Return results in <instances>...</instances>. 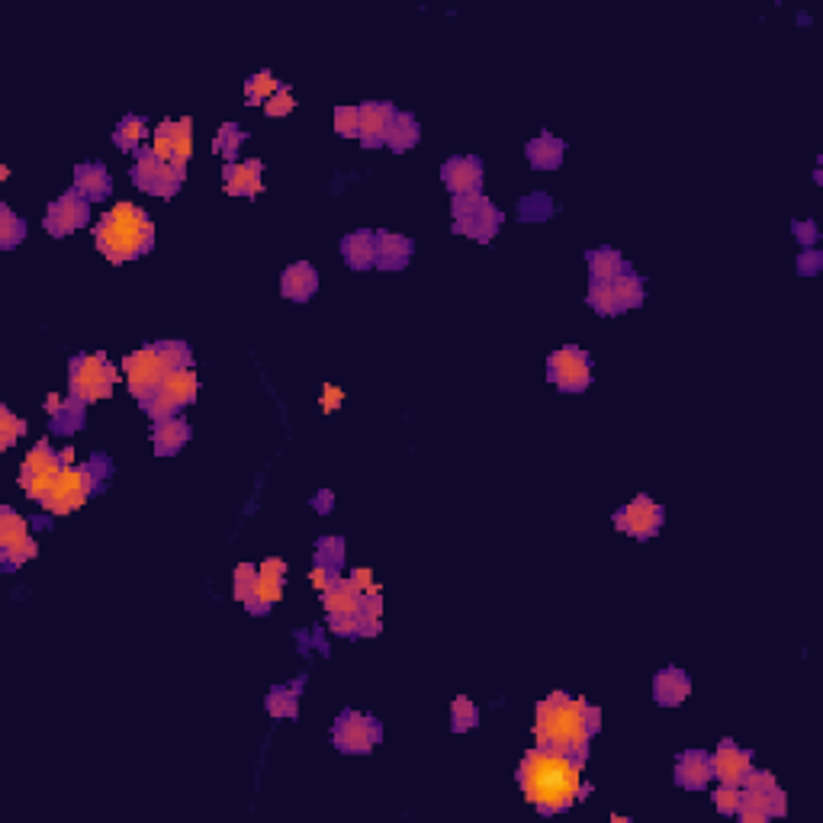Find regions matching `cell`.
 I'll return each mask as SVG.
<instances>
[{"mask_svg":"<svg viewBox=\"0 0 823 823\" xmlns=\"http://www.w3.org/2000/svg\"><path fill=\"white\" fill-rule=\"evenodd\" d=\"M582 769H586V759L582 756H570L563 750H553V746L537 743L534 750L521 756V766H518L521 795L544 817L563 814L592 791L582 782Z\"/></svg>","mask_w":823,"mask_h":823,"instance_id":"obj_1","label":"cell"},{"mask_svg":"<svg viewBox=\"0 0 823 823\" xmlns=\"http://www.w3.org/2000/svg\"><path fill=\"white\" fill-rule=\"evenodd\" d=\"M534 737L541 746L589 759V743L595 737V730L589 727V701L566 692L547 695L534 708Z\"/></svg>","mask_w":823,"mask_h":823,"instance_id":"obj_2","label":"cell"},{"mask_svg":"<svg viewBox=\"0 0 823 823\" xmlns=\"http://www.w3.org/2000/svg\"><path fill=\"white\" fill-rule=\"evenodd\" d=\"M94 245L113 264H126L142 258L155 245V222L145 209L132 203H116L110 213H103L94 232Z\"/></svg>","mask_w":823,"mask_h":823,"instance_id":"obj_3","label":"cell"},{"mask_svg":"<svg viewBox=\"0 0 823 823\" xmlns=\"http://www.w3.org/2000/svg\"><path fill=\"white\" fill-rule=\"evenodd\" d=\"M190 364H193L190 344H184V341H155V344H145V348L132 351L126 357L123 377H126L129 393L142 402L164 377H168V373H174L177 367H190Z\"/></svg>","mask_w":823,"mask_h":823,"instance_id":"obj_4","label":"cell"},{"mask_svg":"<svg viewBox=\"0 0 823 823\" xmlns=\"http://www.w3.org/2000/svg\"><path fill=\"white\" fill-rule=\"evenodd\" d=\"M110 476V460L107 457H91L87 463H74V467H65L58 473V480L49 492V499L42 502L49 515H71L94 496V492L103 486V480Z\"/></svg>","mask_w":823,"mask_h":823,"instance_id":"obj_5","label":"cell"},{"mask_svg":"<svg viewBox=\"0 0 823 823\" xmlns=\"http://www.w3.org/2000/svg\"><path fill=\"white\" fill-rule=\"evenodd\" d=\"M197 393H200V380H197V373H193V364H190V367H177L174 373H168V377H164L152 393L139 402V406L148 418H152V422H158V418L181 415V409L197 402Z\"/></svg>","mask_w":823,"mask_h":823,"instance_id":"obj_6","label":"cell"},{"mask_svg":"<svg viewBox=\"0 0 823 823\" xmlns=\"http://www.w3.org/2000/svg\"><path fill=\"white\" fill-rule=\"evenodd\" d=\"M116 386V367L107 361V354H78L68 361V396L81 402L107 399Z\"/></svg>","mask_w":823,"mask_h":823,"instance_id":"obj_7","label":"cell"},{"mask_svg":"<svg viewBox=\"0 0 823 823\" xmlns=\"http://www.w3.org/2000/svg\"><path fill=\"white\" fill-rule=\"evenodd\" d=\"M502 209L483 193L476 197H454V232L467 235L473 242H492L502 229Z\"/></svg>","mask_w":823,"mask_h":823,"instance_id":"obj_8","label":"cell"},{"mask_svg":"<svg viewBox=\"0 0 823 823\" xmlns=\"http://www.w3.org/2000/svg\"><path fill=\"white\" fill-rule=\"evenodd\" d=\"M380 740H383V727H380L377 717H370L364 711H354V708H344L335 717L332 746L338 753L367 756V753H373V746H377Z\"/></svg>","mask_w":823,"mask_h":823,"instance_id":"obj_9","label":"cell"},{"mask_svg":"<svg viewBox=\"0 0 823 823\" xmlns=\"http://www.w3.org/2000/svg\"><path fill=\"white\" fill-rule=\"evenodd\" d=\"M62 470H65L62 454H58L49 441H39L33 451L26 454L23 467H20V486L26 489L29 499L42 505L49 499V492H52V486H55L58 473Z\"/></svg>","mask_w":823,"mask_h":823,"instance_id":"obj_10","label":"cell"},{"mask_svg":"<svg viewBox=\"0 0 823 823\" xmlns=\"http://www.w3.org/2000/svg\"><path fill=\"white\" fill-rule=\"evenodd\" d=\"M132 181H136L139 190L152 193V197H161V200H171L177 190L184 187L187 181V171L174 168V164L161 161L152 148H142L132 161Z\"/></svg>","mask_w":823,"mask_h":823,"instance_id":"obj_11","label":"cell"},{"mask_svg":"<svg viewBox=\"0 0 823 823\" xmlns=\"http://www.w3.org/2000/svg\"><path fill=\"white\" fill-rule=\"evenodd\" d=\"M547 380L560 393H586L592 386V354L582 351L579 344H566V348L553 351L547 357Z\"/></svg>","mask_w":823,"mask_h":823,"instance_id":"obj_12","label":"cell"},{"mask_svg":"<svg viewBox=\"0 0 823 823\" xmlns=\"http://www.w3.org/2000/svg\"><path fill=\"white\" fill-rule=\"evenodd\" d=\"M39 553V544L33 541V534H29L26 521L13 512L10 505L0 508V563H4V570L13 573L26 566L29 560H36Z\"/></svg>","mask_w":823,"mask_h":823,"instance_id":"obj_13","label":"cell"},{"mask_svg":"<svg viewBox=\"0 0 823 823\" xmlns=\"http://www.w3.org/2000/svg\"><path fill=\"white\" fill-rule=\"evenodd\" d=\"M663 521H666V508L650 496H634L615 512V528L627 537H634V541H650V537H656Z\"/></svg>","mask_w":823,"mask_h":823,"instance_id":"obj_14","label":"cell"},{"mask_svg":"<svg viewBox=\"0 0 823 823\" xmlns=\"http://www.w3.org/2000/svg\"><path fill=\"white\" fill-rule=\"evenodd\" d=\"M87 222H91V203H87L78 190H68L62 193L55 203H49V213H46V232L52 238H68L71 232L84 229Z\"/></svg>","mask_w":823,"mask_h":823,"instance_id":"obj_15","label":"cell"},{"mask_svg":"<svg viewBox=\"0 0 823 823\" xmlns=\"http://www.w3.org/2000/svg\"><path fill=\"white\" fill-rule=\"evenodd\" d=\"M283 586H287V560L280 557H267L258 566V589L248 598V611L251 615H267L280 598H283Z\"/></svg>","mask_w":823,"mask_h":823,"instance_id":"obj_16","label":"cell"},{"mask_svg":"<svg viewBox=\"0 0 823 823\" xmlns=\"http://www.w3.org/2000/svg\"><path fill=\"white\" fill-rule=\"evenodd\" d=\"M441 181L454 197H476L483 190V161L470 155L447 158L441 164Z\"/></svg>","mask_w":823,"mask_h":823,"instance_id":"obj_17","label":"cell"},{"mask_svg":"<svg viewBox=\"0 0 823 823\" xmlns=\"http://www.w3.org/2000/svg\"><path fill=\"white\" fill-rule=\"evenodd\" d=\"M711 769L714 778H721V785H743V778L753 769V753L743 750L733 740H721L717 750L711 753Z\"/></svg>","mask_w":823,"mask_h":823,"instance_id":"obj_18","label":"cell"},{"mask_svg":"<svg viewBox=\"0 0 823 823\" xmlns=\"http://www.w3.org/2000/svg\"><path fill=\"white\" fill-rule=\"evenodd\" d=\"M261 174H264V161L248 158V161H232L222 168V187H226L229 197H258L261 193Z\"/></svg>","mask_w":823,"mask_h":823,"instance_id":"obj_19","label":"cell"},{"mask_svg":"<svg viewBox=\"0 0 823 823\" xmlns=\"http://www.w3.org/2000/svg\"><path fill=\"white\" fill-rule=\"evenodd\" d=\"M46 412H49V425L55 435H74V431H81L87 422V402L74 399V396L52 393L46 399Z\"/></svg>","mask_w":823,"mask_h":823,"instance_id":"obj_20","label":"cell"},{"mask_svg":"<svg viewBox=\"0 0 823 823\" xmlns=\"http://www.w3.org/2000/svg\"><path fill=\"white\" fill-rule=\"evenodd\" d=\"M319 293V271L309 261H296L280 274V296L290 303H309Z\"/></svg>","mask_w":823,"mask_h":823,"instance_id":"obj_21","label":"cell"},{"mask_svg":"<svg viewBox=\"0 0 823 823\" xmlns=\"http://www.w3.org/2000/svg\"><path fill=\"white\" fill-rule=\"evenodd\" d=\"M393 116H396L393 103H383V100L361 103V145L364 148L386 145V132H389V123H393Z\"/></svg>","mask_w":823,"mask_h":823,"instance_id":"obj_22","label":"cell"},{"mask_svg":"<svg viewBox=\"0 0 823 823\" xmlns=\"http://www.w3.org/2000/svg\"><path fill=\"white\" fill-rule=\"evenodd\" d=\"M711 778H714L711 753H705V750H685V753L676 759V785H679V788H685V791H701V788H708Z\"/></svg>","mask_w":823,"mask_h":823,"instance_id":"obj_23","label":"cell"},{"mask_svg":"<svg viewBox=\"0 0 823 823\" xmlns=\"http://www.w3.org/2000/svg\"><path fill=\"white\" fill-rule=\"evenodd\" d=\"M190 441V422L184 415H171V418H158L152 425V447L161 457H174L181 454V447H187Z\"/></svg>","mask_w":823,"mask_h":823,"instance_id":"obj_24","label":"cell"},{"mask_svg":"<svg viewBox=\"0 0 823 823\" xmlns=\"http://www.w3.org/2000/svg\"><path fill=\"white\" fill-rule=\"evenodd\" d=\"M341 258L351 271H370L377 267V232L357 229L341 238Z\"/></svg>","mask_w":823,"mask_h":823,"instance_id":"obj_25","label":"cell"},{"mask_svg":"<svg viewBox=\"0 0 823 823\" xmlns=\"http://www.w3.org/2000/svg\"><path fill=\"white\" fill-rule=\"evenodd\" d=\"M688 695H692V679L679 666L660 669L653 676V698L660 708H679Z\"/></svg>","mask_w":823,"mask_h":823,"instance_id":"obj_26","label":"cell"},{"mask_svg":"<svg viewBox=\"0 0 823 823\" xmlns=\"http://www.w3.org/2000/svg\"><path fill=\"white\" fill-rule=\"evenodd\" d=\"M74 190L81 193L87 203H100L107 200L113 193V181H110V171L103 168L97 161H84L74 168Z\"/></svg>","mask_w":823,"mask_h":823,"instance_id":"obj_27","label":"cell"},{"mask_svg":"<svg viewBox=\"0 0 823 823\" xmlns=\"http://www.w3.org/2000/svg\"><path fill=\"white\" fill-rule=\"evenodd\" d=\"M364 602V592L354 586L351 579H335L332 586L322 589V608L328 618H341V615H357Z\"/></svg>","mask_w":823,"mask_h":823,"instance_id":"obj_28","label":"cell"},{"mask_svg":"<svg viewBox=\"0 0 823 823\" xmlns=\"http://www.w3.org/2000/svg\"><path fill=\"white\" fill-rule=\"evenodd\" d=\"M415 254L412 238L396 232H377V267L380 271H402Z\"/></svg>","mask_w":823,"mask_h":823,"instance_id":"obj_29","label":"cell"},{"mask_svg":"<svg viewBox=\"0 0 823 823\" xmlns=\"http://www.w3.org/2000/svg\"><path fill=\"white\" fill-rule=\"evenodd\" d=\"M525 155H528V164L534 171H557L566 158V142L550 136V132H541V136L528 142Z\"/></svg>","mask_w":823,"mask_h":823,"instance_id":"obj_30","label":"cell"},{"mask_svg":"<svg viewBox=\"0 0 823 823\" xmlns=\"http://www.w3.org/2000/svg\"><path fill=\"white\" fill-rule=\"evenodd\" d=\"M586 258H589V280L592 283H611L624 271H631V264L624 261V254L618 248H608V245L589 251Z\"/></svg>","mask_w":823,"mask_h":823,"instance_id":"obj_31","label":"cell"},{"mask_svg":"<svg viewBox=\"0 0 823 823\" xmlns=\"http://www.w3.org/2000/svg\"><path fill=\"white\" fill-rule=\"evenodd\" d=\"M303 685H306V679L274 685L271 692H267V714H271L274 721H293L299 714V692H303Z\"/></svg>","mask_w":823,"mask_h":823,"instance_id":"obj_32","label":"cell"},{"mask_svg":"<svg viewBox=\"0 0 823 823\" xmlns=\"http://www.w3.org/2000/svg\"><path fill=\"white\" fill-rule=\"evenodd\" d=\"M148 136H152V129H148L145 116H123L113 129V145L126 155H139Z\"/></svg>","mask_w":823,"mask_h":823,"instance_id":"obj_33","label":"cell"},{"mask_svg":"<svg viewBox=\"0 0 823 823\" xmlns=\"http://www.w3.org/2000/svg\"><path fill=\"white\" fill-rule=\"evenodd\" d=\"M422 142V126H418V119L412 113H402L396 110L393 123H389V132H386V145L393 148V152H409Z\"/></svg>","mask_w":823,"mask_h":823,"instance_id":"obj_34","label":"cell"},{"mask_svg":"<svg viewBox=\"0 0 823 823\" xmlns=\"http://www.w3.org/2000/svg\"><path fill=\"white\" fill-rule=\"evenodd\" d=\"M611 293H615V316H621V312H631L634 306H640L643 299H647L643 277H637L634 271H624L618 280H611Z\"/></svg>","mask_w":823,"mask_h":823,"instance_id":"obj_35","label":"cell"},{"mask_svg":"<svg viewBox=\"0 0 823 823\" xmlns=\"http://www.w3.org/2000/svg\"><path fill=\"white\" fill-rule=\"evenodd\" d=\"M344 560H348V547H344V537H322L312 553V566H322L332 576H341Z\"/></svg>","mask_w":823,"mask_h":823,"instance_id":"obj_36","label":"cell"},{"mask_svg":"<svg viewBox=\"0 0 823 823\" xmlns=\"http://www.w3.org/2000/svg\"><path fill=\"white\" fill-rule=\"evenodd\" d=\"M553 213H557V203H553L550 193H528V197H521L518 203V219L521 222H547Z\"/></svg>","mask_w":823,"mask_h":823,"instance_id":"obj_37","label":"cell"},{"mask_svg":"<svg viewBox=\"0 0 823 823\" xmlns=\"http://www.w3.org/2000/svg\"><path fill=\"white\" fill-rule=\"evenodd\" d=\"M737 817H740L743 823H766V820L772 817V811H769V791L762 795V791L743 788L740 807H737Z\"/></svg>","mask_w":823,"mask_h":823,"instance_id":"obj_38","label":"cell"},{"mask_svg":"<svg viewBox=\"0 0 823 823\" xmlns=\"http://www.w3.org/2000/svg\"><path fill=\"white\" fill-rule=\"evenodd\" d=\"M26 219H20L7 203H0V248L13 251L26 238Z\"/></svg>","mask_w":823,"mask_h":823,"instance_id":"obj_39","label":"cell"},{"mask_svg":"<svg viewBox=\"0 0 823 823\" xmlns=\"http://www.w3.org/2000/svg\"><path fill=\"white\" fill-rule=\"evenodd\" d=\"M280 87H283V84L274 78L271 71H258V74H251L248 84H245V100L251 103V107H258V103L264 107V103L271 100V97L280 91Z\"/></svg>","mask_w":823,"mask_h":823,"instance_id":"obj_40","label":"cell"},{"mask_svg":"<svg viewBox=\"0 0 823 823\" xmlns=\"http://www.w3.org/2000/svg\"><path fill=\"white\" fill-rule=\"evenodd\" d=\"M193 158V119H174V164L181 171H187V164Z\"/></svg>","mask_w":823,"mask_h":823,"instance_id":"obj_41","label":"cell"},{"mask_svg":"<svg viewBox=\"0 0 823 823\" xmlns=\"http://www.w3.org/2000/svg\"><path fill=\"white\" fill-rule=\"evenodd\" d=\"M245 139H248V132H245V129H238L235 123H226V126L219 129V136H216L213 148H216V152H219L222 158H226V164H232V161H238V155H242Z\"/></svg>","mask_w":823,"mask_h":823,"instance_id":"obj_42","label":"cell"},{"mask_svg":"<svg viewBox=\"0 0 823 823\" xmlns=\"http://www.w3.org/2000/svg\"><path fill=\"white\" fill-rule=\"evenodd\" d=\"M476 724H480V708H476V701L457 695V698L451 701V730H454V733H467V730H473Z\"/></svg>","mask_w":823,"mask_h":823,"instance_id":"obj_43","label":"cell"},{"mask_svg":"<svg viewBox=\"0 0 823 823\" xmlns=\"http://www.w3.org/2000/svg\"><path fill=\"white\" fill-rule=\"evenodd\" d=\"M23 435H26V422H23V418L17 412H10L7 406L0 409V451H10V447L17 444Z\"/></svg>","mask_w":823,"mask_h":823,"instance_id":"obj_44","label":"cell"},{"mask_svg":"<svg viewBox=\"0 0 823 823\" xmlns=\"http://www.w3.org/2000/svg\"><path fill=\"white\" fill-rule=\"evenodd\" d=\"M232 589H235V598L242 605H248V598L254 595V589H258V566L254 563H242L235 570V579H232Z\"/></svg>","mask_w":823,"mask_h":823,"instance_id":"obj_45","label":"cell"},{"mask_svg":"<svg viewBox=\"0 0 823 823\" xmlns=\"http://www.w3.org/2000/svg\"><path fill=\"white\" fill-rule=\"evenodd\" d=\"M335 132L341 139H361V107H338Z\"/></svg>","mask_w":823,"mask_h":823,"instance_id":"obj_46","label":"cell"},{"mask_svg":"<svg viewBox=\"0 0 823 823\" xmlns=\"http://www.w3.org/2000/svg\"><path fill=\"white\" fill-rule=\"evenodd\" d=\"M586 303L598 316H615V293H611V283H589Z\"/></svg>","mask_w":823,"mask_h":823,"instance_id":"obj_47","label":"cell"},{"mask_svg":"<svg viewBox=\"0 0 823 823\" xmlns=\"http://www.w3.org/2000/svg\"><path fill=\"white\" fill-rule=\"evenodd\" d=\"M740 795H743V788H740V785H721V788L714 791V807H717V811H721L724 817H737Z\"/></svg>","mask_w":823,"mask_h":823,"instance_id":"obj_48","label":"cell"},{"mask_svg":"<svg viewBox=\"0 0 823 823\" xmlns=\"http://www.w3.org/2000/svg\"><path fill=\"white\" fill-rule=\"evenodd\" d=\"M296 110V97L290 87H280V91L264 103V113L271 119H280V116H290Z\"/></svg>","mask_w":823,"mask_h":823,"instance_id":"obj_49","label":"cell"},{"mask_svg":"<svg viewBox=\"0 0 823 823\" xmlns=\"http://www.w3.org/2000/svg\"><path fill=\"white\" fill-rule=\"evenodd\" d=\"M740 788L762 791V795H766V791H772V788H778V785H775V775H772V772H766V769H750V775L743 778V785H740Z\"/></svg>","mask_w":823,"mask_h":823,"instance_id":"obj_50","label":"cell"},{"mask_svg":"<svg viewBox=\"0 0 823 823\" xmlns=\"http://www.w3.org/2000/svg\"><path fill=\"white\" fill-rule=\"evenodd\" d=\"M795 267H798L801 277H814V274H820V267H823V254L817 248H807L804 254H798Z\"/></svg>","mask_w":823,"mask_h":823,"instance_id":"obj_51","label":"cell"},{"mask_svg":"<svg viewBox=\"0 0 823 823\" xmlns=\"http://www.w3.org/2000/svg\"><path fill=\"white\" fill-rule=\"evenodd\" d=\"M791 232H795V238L801 245H807V248H814L817 245V238H820V232H817V222H811V219H795L791 222Z\"/></svg>","mask_w":823,"mask_h":823,"instance_id":"obj_52","label":"cell"},{"mask_svg":"<svg viewBox=\"0 0 823 823\" xmlns=\"http://www.w3.org/2000/svg\"><path fill=\"white\" fill-rule=\"evenodd\" d=\"M328 631H332L335 637H357V615L328 618Z\"/></svg>","mask_w":823,"mask_h":823,"instance_id":"obj_53","label":"cell"},{"mask_svg":"<svg viewBox=\"0 0 823 823\" xmlns=\"http://www.w3.org/2000/svg\"><path fill=\"white\" fill-rule=\"evenodd\" d=\"M341 402H344V393H341V389L332 386V383H325V386H322V412H325V415H332V412L341 406Z\"/></svg>","mask_w":823,"mask_h":823,"instance_id":"obj_54","label":"cell"},{"mask_svg":"<svg viewBox=\"0 0 823 823\" xmlns=\"http://www.w3.org/2000/svg\"><path fill=\"white\" fill-rule=\"evenodd\" d=\"M348 579H351L354 586L361 589V592H380V586H377V582H373V573L367 570V566H361V570H354Z\"/></svg>","mask_w":823,"mask_h":823,"instance_id":"obj_55","label":"cell"},{"mask_svg":"<svg viewBox=\"0 0 823 823\" xmlns=\"http://www.w3.org/2000/svg\"><path fill=\"white\" fill-rule=\"evenodd\" d=\"M309 505L316 508L319 515H328L335 508V496H332V489H322V492H316V496L309 499Z\"/></svg>","mask_w":823,"mask_h":823,"instance_id":"obj_56","label":"cell"}]
</instances>
